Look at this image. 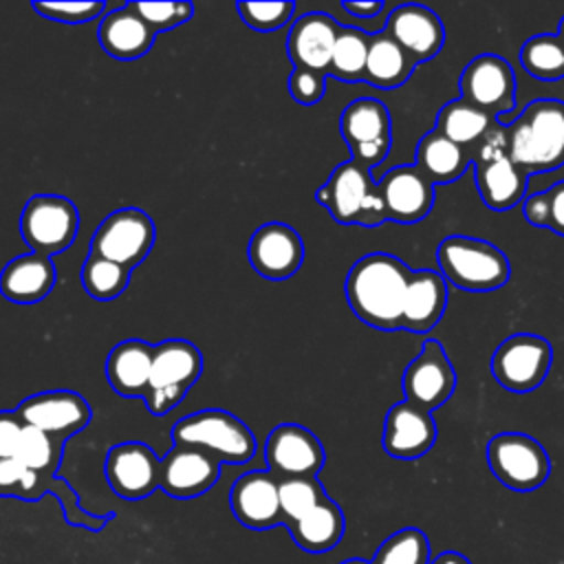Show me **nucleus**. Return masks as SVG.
Here are the masks:
<instances>
[{"instance_id":"7c9ffc66","label":"nucleus","mask_w":564,"mask_h":564,"mask_svg":"<svg viewBox=\"0 0 564 564\" xmlns=\"http://www.w3.org/2000/svg\"><path fill=\"white\" fill-rule=\"evenodd\" d=\"M498 126V117L485 112L482 108L469 104L467 99L458 97L447 101L438 115H436V126L443 137L449 141L458 143L460 148L469 150L474 156V150L485 141V137Z\"/></svg>"},{"instance_id":"423d86ee","label":"nucleus","mask_w":564,"mask_h":564,"mask_svg":"<svg viewBox=\"0 0 564 564\" xmlns=\"http://www.w3.org/2000/svg\"><path fill=\"white\" fill-rule=\"evenodd\" d=\"M203 372L200 350L185 339H165L152 350L150 390L145 394V408L154 416H163L174 410L196 379Z\"/></svg>"},{"instance_id":"4468645a","label":"nucleus","mask_w":564,"mask_h":564,"mask_svg":"<svg viewBox=\"0 0 564 564\" xmlns=\"http://www.w3.org/2000/svg\"><path fill=\"white\" fill-rule=\"evenodd\" d=\"M460 97L500 117L516 108V75L511 64L494 53L476 55L460 73Z\"/></svg>"},{"instance_id":"c756f323","label":"nucleus","mask_w":564,"mask_h":564,"mask_svg":"<svg viewBox=\"0 0 564 564\" xmlns=\"http://www.w3.org/2000/svg\"><path fill=\"white\" fill-rule=\"evenodd\" d=\"M286 531L302 551L324 553L341 542L346 531V518L341 507L326 496L306 516L286 524Z\"/></svg>"},{"instance_id":"f3484780","label":"nucleus","mask_w":564,"mask_h":564,"mask_svg":"<svg viewBox=\"0 0 564 564\" xmlns=\"http://www.w3.org/2000/svg\"><path fill=\"white\" fill-rule=\"evenodd\" d=\"M161 458L139 441L112 445L106 454L104 471L110 489L123 500H141L159 489Z\"/></svg>"},{"instance_id":"6e6552de","label":"nucleus","mask_w":564,"mask_h":564,"mask_svg":"<svg viewBox=\"0 0 564 564\" xmlns=\"http://www.w3.org/2000/svg\"><path fill=\"white\" fill-rule=\"evenodd\" d=\"M487 465L491 474L513 491H533L551 474L546 449L529 434L500 432L487 443Z\"/></svg>"},{"instance_id":"b1692460","label":"nucleus","mask_w":564,"mask_h":564,"mask_svg":"<svg viewBox=\"0 0 564 564\" xmlns=\"http://www.w3.org/2000/svg\"><path fill=\"white\" fill-rule=\"evenodd\" d=\"M339 24L319 11L304 13L291 24L286 35V55L293 68H308L328 75Z\"/></svg>"},{"instance_id":"ea45409f","label":"nucleus","mask_w":564,"mask_h":564,"mask_svg":"<svg viewBox=\"0 0 564 564\" xmlns=\"http://www.w3.org/2000/svg\"><path fill=\"white\" fill-rule=\"evenodd\" d=\"M236 11L240 13L242 22L256 31H275L291 22L295 13L293 2H236Z\"/></svg>"},{"instance_id":"c03bdc74","label":"nucleus","mask_w":564,"mask_h":564,"mask_svg":"<svg viewBox=\"0 0 564 564\" xmlns=\"http://www.w3.org/2000/svg\"><path fill=\"white\" fill-rule=\"evenodd\" d=\"M22 432H24V421L18 416V412L0 410V458L15 456Z\"/></svg>"},{"instance_id":"72a5a7b5","label":"nucleus","mask_w":564,"mask_h":564,"mask_svg":"<svg viewBox=\"0 0 564 564\" xmlns=\"http://www.w3.org/2000/svg\"><path fill=\"white\" fill-rule=\"evenodd\" d=\"M522 68L542 82H555L564 77V40L557 33H540L529 37L520 46Z\"/></svg>"},{"instance_id":"dca6fc26","label":"nucleus","mask_w":564,"mask_h":564,"mask_svg":"<svg viewBox=\"0 0 564 564\" xmlns=\"http://www.w3.org/2000/svg\"><path fill=\"white\" fill-rule=\"evenodd\" d=\"M24 425L37 427L53 438L66 441L90 423L88 401L73 390H46L26 397L15 408Z\"/></svg>"},{"instance_id":"8fccbe9b","label":"nucleus","mask_w":564,"mask_h":564,"mask_svg":"<svg viewBox=\"0 0 564 564\" xmlns=\"http://www.w3.org/2000/svg\"><path fill=\"white\" fill-rule=\"evenodd\" d=\"M339 564H370L368 560H361V557H350V560H344Z\"/></svg>"},{"instance_id":"cd10ccee","label":"nucleus","mask_w":564,"mask_h":564,"mask_svg":"<svg viewBox=\"0 0 564 564\" xmlns=\"http://www.w3.org/2000/svg\"><path fill=\"white\" fill-rule=\"evenodd\" d=\"M152 350L154 346L141 339H126L110 350L106 359V377L117 394L145 399L150 390Z\"/></svg>"},{"instance_id":"37998d69","label":"nucleus","mask_w":564,"mask_h":564,"mask_svg":"<svg viewBox=\"0 0 564 564\" xmlns=\"http://www.w3.org/2000/svg\"><path fill=\"white\" fill-rule=\"evenodd\" d=\"M289 93L302 106H313L324 97L326 75L308 68H293L289 75Z\"/></svg>"},{"instance_id":"2f4dec72","label":"nucleus","mask_w":564,"mask_h":564,"mask_svg":"<svg viewBox=\"0 0 564 564\" xmlns=\"http://www.w3.org/2000/svg\"><path fill=\"white\" fill-rule=\"evenodd\" d=\"M416 64L412 57L386 33L377 31L370 35L366 75L364 79L381 90H392L405 84Z\"/></svg>"},{"instance_id":"412c9836","label":"nucleus","mask_w":564,"mask_h":564,"mask_svg":"<svg viewBox=\"0 0 564 564\" xmlns=\"http://www.w3.org/2000/svg\"><path fill=\"white\" fill-rule=\"evenodd\" d=\"M434 441L436 423L432 419V412L405 399L388 410L381 434V445L386 454L399 460H414L427 454Z\"/></svg>"},{"instance_id":"a878e982","label":"nucleus","mask_w":564,"mask_h":564,"mask_svg":"<svg viewBox=\"0 0 564 564\" xmlns=\"http://www.w3.org/2000/svg\"><path fill=\"white\" fill-rule=\"evenodd\" d=\"M447 306V282L438 271H412L403 302V328L412 333L432 330Z\"/></svg>"},{"instance_id":"c85d7f7f","label":"nucleus","mask_w":564,"mask_h":564,"mask_svg":"<svg viewBox=\"0 0 564 564\" xmlns=\"http://www.w3.org/2000/svg\"><path fill=\"white\" fill-rule=\"evenodd\" d=\"M471 152L443 137L438 130H430L421 137L414 152V167L427 176L432 185H447L458 181L469 163Z\"/></svg>"},{"instance_id":"2eb2a0df","label":"nucleus","mask_w":564,"mask_h":564,"mask_svg":"<svg viewBox=\"0 0 564 564\" xmlns=\"http://www.w3.org/2000/svg\"><path fill=\"white\" fill-rule=\"evenodd\" d=\"M267 469L278 478L317 476L326 454L319 438L297 423L275 425L264 443Z\"/></svg>"},{"instance_id":"de8ad7c7","label":"nucleus","mask_w":564,"mask_h":564,"mask_svg":"<svg viewBox=\"0 0 564 564\" xmlns=\"http://www.w3.org/2000/svg\"><path fill=\"white\" fill-rule=\"evenodd\" d=\"M341 7H344V11H348L355 18H361V20H370L383 11V2H375V0H370V2L346 0V2H341Z\"/></svg>"},{"instance_id":"ddd939ff","label":"nucleus","mask_w":564,"mask_h":564,"mask_svg":"<svg viewBox=\"0 0 564 564\" xmlns=\"http://www.w3.org/2000/svg\"><path fill=\"white\" fill-rule=\"evenodd\" d=\"M401 388L405 401L427 412H434L454 394L456 372L441 341L427 339L421 346V352L403 370Z\"/></svg>"},{"instance_id":"09e8293b","label":"nucleus","mask_w":564,"mask_h":564,"mask_svg":"<svg viewBox=\"0 0 564 564\" xmlns=\"http://www.w3.org/2000/svg\"><path fill=\"white\" fill-rule=\"evenodd\" d=\"M430 564H471V562L467 555H463L458 551H443V553L434 555Z\"/></svg>"},{"instance_id":"e433bc0d","label":"nucleus","mask_w":564,"mask_h":564,"mask_svg":"<svg viewBox=\"0 0 564 564\" xmlns=\"http://www.w3.org/2000/svg\"><path fill=\"white\" fill-rule=\"evenodd\" d=\"M64 443L66 441L53 438L37 427L24 425V432L20 436L13 458L22 463L26 469H33L40 474H57V467L64 454Z\"/></svg>"},{"instance_id":"f8f14e48","label":"nucleus","mask_w":564,"mask_h":564,"mask_svg":"<svg viewBox=\"0 0 564 564\" xmlns=\"http://www.w3.org/2000/svg\"><path fill=\"white\" fill-rule=\"evenodd\" d=\"M339 132L355 163L372 170L390 152L392 119L388 108L375 97L350 101L339 117Z\"/></svg>"},{"instance_id":"39448f33","label":"nucleus","mask_w":564,"mask_h":564,"mask_svg":"<svg viewBox=\"0 0 564 564\" xmlns=\"http://www.w3.org/2000/svg\"><path fill=\"white\" fill-rule=\"evenodd\" d=\"M172 441L176 445L205 449L229 465H245L256 454V436L251 430L231 412L216 408L178 419L172 427Z\"/></svg>"},{"instance_id":"9d476101","label":"nucleus","mask_w":564,"mask_h":564,"mask_svg":"<svg viewBox=\"0 0 564 564\" xmlns=\"http://www.w3.org/2000/svg\"><path fill=\"white\" fill-rule=\"evenodd\" d=\"M553 348L533 333H516L498 344L489 359L494 379L509 392L524 394L542 386L551 370Z\"/></svg>"},{"instance_id":"c9c22d12","label":"nucleus","mask_w":564,"mask_h":564,"mask_svg":"<svg viewBox=\"0 0 564 564\" xmlns=\"http://www.w3.org/2000/svg\"><path fill=\"white\" fill-rule=\"evenodd\" d=\"M432 551L427 535L416 527H405L386 538L370 564H430Z\"/></svg>"},{"instance_id":"f03ea898","label":"nucleus","mask_w":564,"mask_h":564,"mask_svg":"<svg viewBox=\"0 0 564 564\" xmlns=\"http://www.w3.org/2000/svg\"><path fill=\"white\" fill-rule=\"evenodd\" d=\"M507 156L529 176L564 165V101L535 99L505 126Z\"/></svg>"},{"instance_id":"f257e3e1","label":"nucleus","mask_w":564,"mask_h":564,"mask_svg":"<svg viewBox=\"0 0 564 564\" xmlns=\"http://www.w3.org/2000/svg\"><path fill=\"white\" fill-rule=\"evenodd\" d=\"M412 269L392 253H368L346 275V300L352 313L379 330L403 328V302Z\"/></svg>"},{"instance_id":"49530a36","label":"nucleus","mask_w":564,"mask_h":564,"mask_svg":"<svg viewBox=\"0 0 564 564\" xmlns=\"http://www.w3.org/2000/svg\"><path fill=\"white\" fill-rule=\"evenodd\" d=\"M549 196V227L553 234L564 236V181L546 189Z\"/></svg>"},{"instance_id":"393cba45","label":"nucleus","mask_w":564,"mask_h":564,"mask_svg":"<svg viewBox=\"0 0 564 564\" xmlns=\"http://www.w3.org/2000/svg\"><path fill=\"white\" fill-rule=\"evenodd\" d=\"M97 37L101 48L110 57L130 62V59L143 57L152 48L156 33L143 22V18L128 2L101 18Z\"/></svg>"},{"instance_id":"4c0bfd02","label":"nucleus","mask_w":564,"mask_h":564,"mask_svg":"<svg viewBox=\"0 0 564 564\" xmlns=\"http://www.w3.org/2000/svg\"><path fill=\"white\" fill-rule=\"evenodd\" d=\"M280 509L284 527L306 516L317 502L326 498V491L317 476H300V478H282L278 482Z\"/></svg>"},{"instance_id":"aec40b11","label":"nucleus","mask_w":564,"mask_h":564,"mask_svg":"<svg viewBox=\"0 0 564 564\" xmlns=\"http://www.w3.org/2000/svg\"><path fill=\"white\" fill-rule=\"evenodd\" d=\"M278 478L269 469L247 471L238 476L229 489V507L234 518L253 531H264L284 524Z\"/></svg>"},{"instance_id":"9b49d317","label":"nucleus","mask_w":564,"mask_h":564,"mask_svg":"<svg viewBox=\"0 0 564 564\" xmlns=\"http://www.w3.org/2000/svg\"><path fill=\"white\" fill-rule=\"evenodd\" d=\"M154 223L139 207H121L108 214L90 238V253L123 264L139 267L154 245Z\"/></svg>"},{"instance_id":"58836bf2","label":"nucleus","mask_w":564,"mask_h":564,"mask_svg":"<svg viewBox=\"0 0 564 564\" xmlns=\"http://www.w3.org/2000/svg\"><path fill=\"white\" fill-rule=\"evenodd\" d=\"M0 496L18 500H40L42 474L26 469L15 458H0Z\"/></svg>"},{"instance_id":"20e7f679","label":"nucleus","mask_w":564,"mask_h":564,"mask_svg":"<svg viewBox=\"0 0 564 564\" xmlns=\"http://www.w3.org/2000/svg\"><path fill=\"white\" fill-rule=\"evenodd\" d=\"M315 198L341 225L377 227L388 220L379 181L352 159L330 172L328 181L315 192Z\"/></svg>"},{"instance_id":"3c124183","label":"nucleus","mask_w":564,"mask_h":564,"mask_svg":"<svg viewBox=\"0 0 564 564\" xmlns=\"http://www.w3.org/2000/svg\"><path fill=\"white\" fill-rule=\"evenodd\" d=\"M557 37H560V40H564V18L560 20V26H557Z\"/></svg>"},{"instance_id":"a211bd4d","label":"nucleus","mask_w":564,"mask_h":564,"mask_svg":"<svg viewBox=\"0 0 564 564\" xmlns=\"http://www.w3.org/2000/svg\"><path fill=\"white\" fill-rule=\"evenodd\" d=\"M220 465L223 463L205 449L174 443V447L161 458L159 489L178 500L196 498L216 485Z\"/></svg>"},{"instance_id":"5701e85b","label":"nucleus","mask_w":564,"mask_h":564,"mask_svg":"<svg viewBox=\"0 0 564 564\" xmlns=\"http://www.w3.org/2000/svg\"><path fill=\"white\" fill-rule=\"evenodd\" d=\"M388 220L419 223L434 205V185L414 165H397L379 178Z\"/></svg>"},{"instance_id":"6ab92c4d","label":"nucleus","mask_w":564,"mask_h":564,"mask_svg":"<svg viewBox=\"0 0 564 564\" xmlns=\"http://www.w3.org/2000/svg\"><path fill=\"white\" fill-rule=\"evenodd\" d=\"M249 262L267 280H286L302 267L304 242L286 223H264L249 238Z\"/></svg>"},{"instance_id":"4be33fe9","label":"nucleus","mask_w":564,"mask_h":564,"mask_svg":"<svg viewBox=\"0 0 564 564\" xmlns=\"http://www.w3.org/2000/svg\"><path fill=\"white\" fill-rule=\"evenodd\" d=\"M383 31L412 57L414 64L436 57L445 44V26L441 18L423 4L394 7Z\"/></svg>"},{"instance_id":"473e14b6","label":"nucleus","mask_w":564,"mask_h":564,"mask_svg":"<svg viewBox=\"0 0 564 564\" xmlns=\"http://www.w3.org/2000/svg\"><path fill=\"white\" fill-rule=\"evenodd\" d=\"M370 35L355 26H339L328 75L341 82H359L366 75Z\"/></svg>"},{"instance_id":"7ed1b4c3","label":"nucleus","mask_w":564,"mask_h":564,"mask_svg":"<svg viewBox=\"0 0 564 564\" xmlns=\"http://www.w3.org/2000/svg\"><path fill=\"white\" fill-rule=\"evenodd\" d=\"M438 273L463 291H496L507 284L511 264L491 242L471 236H447L436 247Z\"/></svg>"},{"instance_id":"a18cd8bd","label":"nucleus","mask_w":564,"mask_h":564,"mask_svg":"<svg viewBox=\"0 0 564 564\" xmlns=\"http://www.w3.org/2000/svg\"><path fill=\"white\" fill-rule=\"evenodd\" d=\"M522 216H524L527 223H531L535 227H549V196H546V192L524 196Z\"/></svg>"},{"instance_id":"bb28decb","label":"nucleus","mask_w":564,"mask_h":564,"mask_svg":"<svg viewBox=\"0 0 564 564\" xmlns=\"http://www.w3.org/2000/svg\"><path fill=\"white\" fill-rule=\"evenodd\" d=\"M55 278L51 258L24 253L4 264L0 273V293L15 304H35L53 291Z\"/></svg>"},{"instance_id":"a19ab883","label":"nucleus","mask_w":564,"mask_h":564,"mask_svg":"<svg viewBox=\"0 0 564 564\" xmlns=\"http://www.w3.org/2000/svg\"><path fill=\"white\" fill-rule=\"evenodd\" d=\"M132 9L143 18V22L154 31H167L192 20V2H130Z\"/></svg>"},{"instance_id":"79ce46f5","label":"nucleus","mask_w":564,"mask_h":564,"mask_svg":"<svg viewBox=\"0 0 564 564\" xmlns=\"http://www.w3.org/2000/svg\"><path fill=\"white\" fill-rule=\"evenodd\" d=\"M33 9L53 22L84 24L95 18H101L106 2H33Z\"/></svg>"},{"instance_id":"1a4fd4ad","label":"nucleus","mask_w":564,"mask_h":564,"mask_svg":"<svg viewBox=\"0 0 564 564\" xmlns=\"http://www.w3.org/2000/svg\"><path fill=\"white\" fill-rule=\"evenodd\" d=\"M79 229V212L73 200L59 194H35L20 216V234L31 253L55 256L66 251Z\"/></svg>"},{"instance_id":"0eeeda50","label":"nucleus","mask_w":564,"mask_h":564,"mask_svg":"<svg viewBox=\"0 0 564 564\" xmlns=\"http://www.w3.org/2000/svg\"><path fill=\"white\" fill-rule=\"evenodd\" d=\"M474 181L482 203L505 212L524 200L527 174L507 156L505 126H496L474 150Z\"/></svg>"},{"instance_id":"f704fd0d","label":"nucleus","mask_w":564,"mask_h":564,"mask_svg":"<svg viewBox=\"0 0 564 564\" xmlns=\"http://www.w3.org/2000/svg\"><path fill=\"white\" fill-rule=\"evenodd\" d=\"M130 273H132V269H128L123 264H117L101 256L88 253V258L84 260V267H82V284H84V291L93 300L110 302L126 291Z\"/></svg>"}]
</instances>
